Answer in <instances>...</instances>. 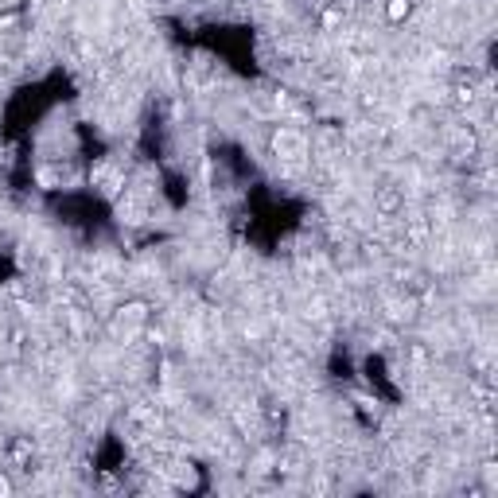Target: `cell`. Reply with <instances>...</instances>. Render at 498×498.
Instances as JSON below:
<instances>
[{
  "label": "cell",
  "instance_id": "6da1fadb",
  "mask_svg": "<svg viewBox=\"0 0 498 498\" xmlns=\"http://www.w3.org/2000/svg\"><path fill=\"white\" fill-rule=\"evenodd\" d=\"M409 12V0H389V20H401Z\"/></svg>",
  "mask_w": 498,
  "mask_h": 498
}]
</instances>
